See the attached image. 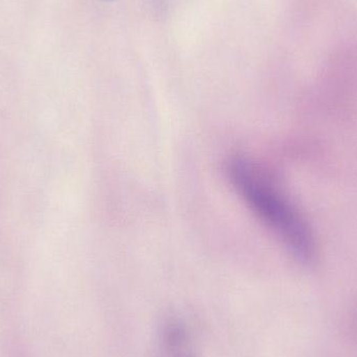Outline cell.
Wrapping results in <instances>:
<instances>
[{
	"label": "cell",
	"instance_id": "6da1fadb",
	"mask_svg": "<svg viewBox=\"0 0 357 357\" xmlns=\"http://www.w3.org/2000/svg\"><path fill=\"white\" fill-rule=\"evenodd\" d=\"M231 183L256 215L302 261L314 255L312 230L291 199L251 161L234 157L227 165Z\"/></svg>",
	"mask_w": 357,
	"mask_h": 357
},
{
	"label": "cell",
	"instance_id": "7a4b0ae2",
	"mask_svg": "<svg viewBox=\"0 0 357 357\" xmlns=\"http://www.w3.org/2000/svg\"><path fill=\"white\" fill-rule=\"evenodd\" d=\"M156 2H159V3H163V2L167 1V0H155Z\"/></svg>",
	"mask_w": 357,
	"mask_h": 357
}]
</instances>
